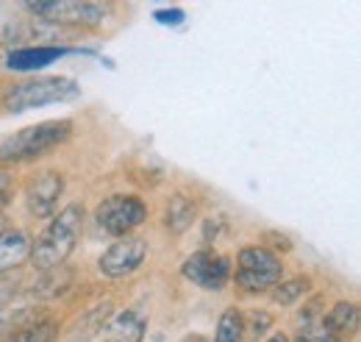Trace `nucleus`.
I'll return each instance as SVG.
<instances>
[{
	"label": "nucleus",
	"mask_w": 361,
	"mask_h": 342,
	"mask_svg": "<svg viewBox=\"0 0 361 342\" xmlns=\"http://www.w3.org/2000/svg\"><path fill=\"white\" fill-rule=\"evenodd\" d=\"M84 206L81 204H70L59 214L50 217L45 231L37 237V242H31V259L37 270L47 267H59L64 264L70 254L75 251L81 234H84Z\"/></svg>",
	"instance_id": "nucleus-1"
},
{
	"label": "nucleus",
	"mask_w": 361,
	"mask_h": 342,
	"mask_svg": "<svg viewBox=\"0 0 361 342\" xmlns=\"http://www.w3.org/2000/svg\"><path fill=\"white\" fill-rule=\"evenodd\" d=\"M73 131H75L73 120H45V123L17 131L0 142V165L34 162L50 151H56L59 145H64L73 136Z\"/></svg>",
	"instance_id": "nucleus-2"
},
{
	"label": "nucleus",
	"mask_w": 361,
	"mask_h": 342,
	"mask_svg": "<svg viewBox=\"0 0 361 342\" xmlns=\"http://www.w3.org/2000/svg\"><path fill=\"white\" fill-rule=\"evenodd\" d=\"M23 8L56 28H97L111 11L114 0H20Z\"/></svg>",
	"instance_id": "nucleus-3"
},
{
	"label": "nucleus",
	"mask_w": 361,
	"mask_h": 342,
	"mask_svg": "<svg viewBox=\"0 0 361 342\" xmlns=\"http://www.w3.org/2000/svg\"><path fill=\"white\" fill-rule=\"evenodd\" d=\"M81 95V86L75 78L67 76H34L28 81L8 86L3 95V109L8 114H23L31 109H45L56 103H70Z\"/></svg>",
	"instance_id": "nucleus-4"
},
{
	"label": "nucleus",
	"mask_w": 361,
	"mask_h": 342,
	"mask_svg": "<svg viewBox=\"0 0 361 342\" xmlns=\"http://www.w3.org/2000/svg\"><path fill=\"white\" fill-rule=\"evenodd\" d=\"M147 220V206L139 195H111L94 209V223L109 237H126Z\"/></svg>",
	"instance_id": "nucleus-5"
},
{
	"label": "nucleus",
	"mask_w": 361,
	"mask_h": 342,
	"mask_svg": "<svg viewBox=\"0 0 361 342\" xmlns=\"http://www.w3.org/2000/svg\"><path fill=\"white\" fill-rule=\"evenodd\" d=\"M147 259V242L142 237H117L103 254L97 259V270L106 276V278H126V276H134L136 270L145 264Z\"/></svg>",
	"instance_id": "nucleus-6"
},
{
	"label": "nucleus",
	"mask_w": 361,
	"mask_h": 342,
	"mask_svg": "<svg viewBox=\"0 0 361 342\" xmlns=\"http://www.w3.org/2000/svg\"><path fill=\"white\" fill-rule=\"evenodd\" d=\"M180 273H183L186 281L197 284L200 290L220 293L231 281V259L217 254V251H212V248H200V251H195L192 256L183 261Z\"/></svg>",
	"instance_id": "nucleus-7"
},
{
	"label": "nucleus",
	"mask_w": 361,
	"mask_h": 342,
	"mask_svg": "<svg viewBox=\"0 0 361 342\" xmlns=\"http://www.w3.org/2000/svg\"><path fill=\"white\" fill-rule=\"evenodd\" d=\"M50 25L42 20H34L20 0H0V47L6 45H23L34 40L39 31H47Z\"/></svg>",
	"instance_id": "nucleus-8"
},
{
	"label": "nucleus",
	"mask_w": 361,
	"mask_h": 342,
	"mask_svg": "<svg viewBox=\"0 0 361 342\" xmlns=\"http://www.w3.org/2000/svg\"><path fill=\"white\" fill-rule=\"evenodd\" d=\"M64 195V175L59 170H45L39 175H34L25 187V204L28 212L37 220H47L53 217L59 209V201Z\"/></svg>",
	"instance_id": "nucleus-9"
},
{
	"label": "nucleus",
	"mask_w": 361,
	"mask_h": 342,
	"mask_svg": "<svg viewBox=\"0 0 361 342\" xmlns=\"http://www.w3.org/2000/svg\"><path fill=\"white\" fill-rule=\"evenodd\" d=\"M75 53V47L64 45H25V47H11L6 53V70L11 73H39L59 59Z\"/></svg>",
	"instance_id": "nucleus-10"
},
{
	"label": "nucleus",
	"mask_w": 361,
	"mask_h": 342,
	"mask_svg": "<svg viewBox=\"0 0 361 342\" xmlns=\"http://www.w3.org/2000/svg\"><path fill=\"white\" fill-rule=\"evenodd\" d=\"M147 331V317L139 309H123L103 326V342H142Z\"/></svg>",
	"instance_id": "nucleus-11"
},
{
	"label": "nucleus",
	"mask_w": 361,
	"mask_h": 342,
	"mask_svg": "<svg viewBox=\"0 0 361 342\" xmlns=\"http://www.w3.org/2000/svg\"><path fill=\"white\" fill-rule=\"evenodd\" d=\"M325 326V331L331 337H336L339 342L353 340L359 334V303L353 300H339L331 306V312L319 320Z\"/></svg>",
	"instance_id": "nucleus-12"
},
{
	"label": "nucleus",
	"mask_w": 361,
	"mask_h": 342,
	"mask_svg": "<svg viewBox=\"0 0 361 342\" xmlns=\"http://www.w3.org/2000/svg\"><path fill=\"white\" fill-rule=\"evenodd\" d=\"M31 237L20 228H3L0 231V273L17 270L31 259Z\"/></svg>",
	"instance_id": "nucleus-13"
},
{
	"label": "nucleus",
	"mask_w": 361,
	"mask_h": 342,
	"mask_svg": "<svg viewBox=\"0 0 361 342\" xmlns=\"http://www.w3.org/2000/svg\"><path fill=\"white\" fill-rule=\"evenodd\" d=\"M195 217H197V204H195V198H189V195H173L170 201H167V206H164V228L170 231V234H183L192 223H195Z\"/></svg>",
	"instance_id": "nucleus-14"
},
{
	"label": "nucleus",
	"mask_w": 361,
	"mask_h": 342,
	"mask_svg": "<svg viewBox=\"0 0 361 342\" xmlns=\"http://www.w3.org/2000/svg\"><path fill=\"white\" fill-rule=\"evenodd\" d=\"M70 281H73V276H70V270L64 264L47 267V270H39V281L31 287V293H34V298L37 295L39 298H56L64 290H70Z\"/></svg>",
	"instance_id": "nucleus-15"
},
{
	"label": "nucleus",
	"mask_w": 361,
	"mask_h": 342,
	"mask_svg": "<svg viewBox=\"0 0 361 342\" xmlns=\"http://www.w3.org/2000/svg\"><path fill=\"white\" fill-rule=\"evenodd\" d=\"M281 276H283V270H242V267H236L233 281L242 293H267L281 281Z\"/></svg>",
	"instance_id": "nucleus-16"
},
{
	"label": "nucleus",
	"mask_w": 361,
	"mask_h": 342,
	"mask_svg": "<svg viewBox=\"0 0 361 342\" xmlns=\"http://www.w3.org/2000/svg\"><path fill=\"white\" fill-rule=\"evenodd\" d=\"M56 337H59V323L39 317V320H34V323H28L23 329H14L0 342H56Z\"/></svg>",
	"instance_id": "nucleus-17"
},
{
	"label": "nucleus",
	"mask_w": 361,
	"mask_h": 342,
	"mask_svg": "<svg viewBox=\"0 0 361 342\" xmlns=\"http://www.w3.org/2000/svg\"><path fill=\"white\" fill-rule=\"evenodd\" d=\"M236 264L242 270H283L281 256L272 254L267 245H247V248H242L239 256H236Z\"/></svg>",
	"instance_id": "nucleus-18"
},
{
	"label": "nucleus",
	"mask_w": 361,
	"mask_h": 342,
	"mask_svg": "<svg viewBox=\"0 0 361 342\" xmlns=\"http://www.w3.org/2000/svg\"><path fill=\"white\" fill-rule=\"evenodd\" d=\"M39 312H42V309H34V306L8 309V303H3V306H0V340H3L6 334H11L14 329H23V326L39 320V317H42Z\"/></svg>",
	"instance_id": "nucleus-19"
},
{
	"label": "nucleus",
	"mask_w": 361,
	"mask_h": 342,
	"mask_svg": "<svg viewBox=\"0 0 361 342\" xmlns=\"http://www.w3.org/2000/svg\"><path fill=\"white\" fill-rule=\"evenodd\" d=\"M312 293V278L309 276H298V278H289V281H278L272 287V300L278 306H292L300 298H306Z\"/></svg>",
	"instance_id": "nucleus-20"
},
{
	"label": "nucleus",
	"mask_w": 361,
	"mask_h": 342,
	"mask_svg": "<svg viewBox=\"0 0 361 342\" xmlns=\"http://www.w3.org/2000/svg\"><path fill=\"white\" fill-rule=\"evenodd\" d=\"M242 337H245V314L236 306H228L217 320L214 342H242Z\"/></svg>",
	"instance_id": "nucleus-21"
},
{
	"label": "nucleus",
	"mask_w": 361,
	"mask_h": 342,
	"mask_svg": "<svg viewBox=\"0 0 361 342\" xmlns=\"http://www.w3.org/2000/svg\"><path fill=\"white\" fill-rule=\"evenodd\" d=\"M153 20H156L159 25H164V28H178L180 23L186 20V11H183V8H176V6H170V8H156V11H153Z\"/></svg>",
	"instance_id": "nucleus-22"
},
{
	"label": "nucleus",
	"mask_w": 361,
	"mask_h": 342,
	"mask_svg": "<svg viewBox=\"0 0 361 342\" xmlns=\"http://www.w3.org/2000/svg\"><path fill=\"white\" fill-rule=\"evenodd\" d=\"M295 342H339V340L331 337L322 323H312V326H303L300 329V334L295 337Z\"/></svg>",
	"instance_id": "nucleus-23"
},
{
	"label": "nucleus",
	"mask_w": 361,
	"mask_h": 342,
	"mask_svg": "<svg viewBox=\"0 0 361 342\" xmlns=\"http://www.w3.org/2000/svg\"><path fill=\"white\" fill-rule=\"evenodd\" d=\"M17 287H20V281H17L14 270L0 273V306L3 303H11V300L17 298Z\"/></svg>",
	"instance_id": "nucleus-24"
},
{
	"label": "nucleus",
	"mask_w": 361,
	"mask_h": 342,
	"mask_svg": "<svg viewBox=\"0 0 361 342\" xmlns=\"http://www.w3.org/2000/svg\"><path fill=\"white\" fill-rule=\"evenodd\" d=\"M14 192H17V181H14V175L8 170H0V209L14 198Z\"/></svg>",
	"instance_id": "nucleus-25"
},
{
	"label": "nucleus",
	"mask_w": 361,
	"mask_h": 342,
	"mask_svg": "<svg viewBox=\"0 0 361 342\" xmlns=\"http://www.w3.org/2000/svg\"><path fill=\"white\" fill-rule=\"evenodd\" d=\"M264 242H272L270 245L272 254H278V251H281V254H289V251H292V240H289L286 234H278V231H267V234H264Z\"/></svg>",
	"instance_id": "nucleus-26"
},
{
	"label": "nucleus",
	"mask_w": 361,
	"mask_h": 342,
	"mask_svg": "<svg viewBox=\"0 0 361 342\" xmlns=\"http://www.w3.org/2000/svg\"><path fill=\"white\" fill-rule=\"evenodd\" d=\"M220 228H223V225H220L217 220H206V223H203V245H212V237L217 240Z\"/></svg>",
	"instance_id": "nucleus-27"
},
{
	"label": "nucleus",
	"mask_w": 361,
	"mask_h": 342,
	"mask_svg": "<svg viewBox=\"0 0 361 342\" xmlns=\"http://www.w3.org/2000/svg\"><path fill=\"white\" fill-rule=\"evenodd\" d=\"M267 342H289V340H286L283 334H272V337H270V340H267Z\"/></svg>",
	"instance_id": "nucleus-28"
}]
</instances>
